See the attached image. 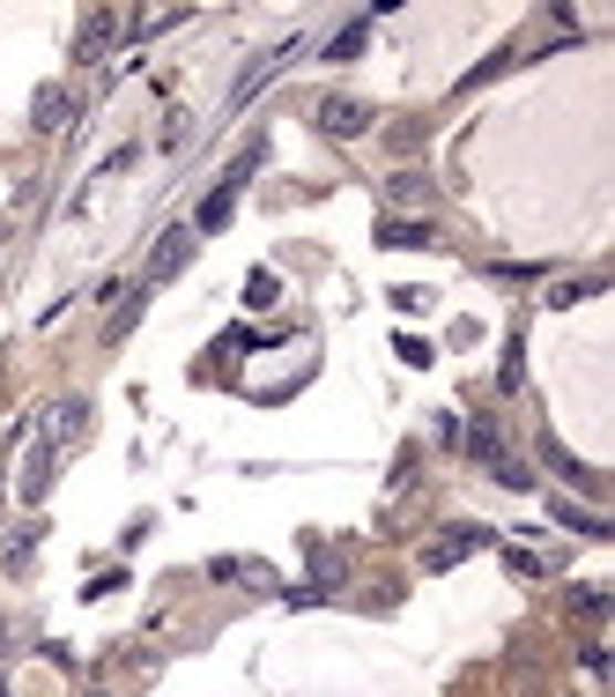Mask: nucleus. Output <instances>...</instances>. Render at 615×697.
<instances>
[{"label":"nucleus","mask_w":615,"mask_h":697,"mask_svg":"<svg viewBox=\"0 0 615 697\" xmlns=\"http://www.w3.org/2000/svg\"><path fill=\"white\" fill-rule=\"evenodd\" d=\"M460 446H468V460H475V468H490L504 490H527V482H534V475H527V460H512V452H504V438H497L490 416H475V424L460 430Z\"/></svg>","instance_id":"nucleus-1"},{"label":"nucleus","mask_w":615,"mask_h":697,"mask_svg":"<svg viewBox=\"0 0 615 697\" xmlns=\"http://www.w3.org/2000/svg\"><path fill=\"white\" fill-rule=\"evenodd\" d=\"M312 126H320L326 142H356V134H371V126H378V112H371L364 97L334 90V97H320V104H312Z\"/></svg>","instance_id":"nucleus-2"},{"label":"nucleus","mask_w":615,"mask_h":697,"mask_svg":"<svg viewBox=\"0 0 615 697\" xmlns=\"http://www.w3.org/2000/svg\"><path fill=\"white\" fill-rule=\"evenodd\" d=\"M490 542H497L490 527H445V534L423 542V572H452V564H468L475 549H490Z\"/></svg>","instance_id":"nucleus-3"},{"label":"nucleus","mask_w":615,"mask_h":697,"mask_svg":"<svg viewBox=\"0 0 615 697\" xmlns=\"http://www.w3.org/2000/svg\"><path fill=\"white\" fill-rule=\"evenodd\" d=\"M200 252V230L194 223H171L164 238H156V252H148V268H142V290H156V282H171L186 260Z\"/></svg>","instance_id":"nucleus-4"},{"label":"nucleus","mask_w":615,"mask_h":697,"mask_svg":"<svg viewBox=\"0 0 615 697\" xmlns=\"http://www.w3.org/2000/svg\"><path fill=\"white\" fill-rule=\"evenodd\" d=\"M119 8H90L82 23H74V60H104V52L119 45Z\"/></svg>","instance_id":"nucleus-5"},{"label":"nucleus","mask_w":615,"mask_h":697,"mask_svg":"<svg viewBox=\"0 0 615 697\" xmlns=\"http://www.w3.org/2000/svg\"><path fill=\"white\" fill-rule=\"evenodd\" d=\"M371 238H378L386 252H430L438 246V223H423V216H386Z\"/></svg>","instance_id":"nucleus-6"},{"label":"nucleus","mask_w":615,"mask_h":697,"mask_svg":"<svg viewBox=\"0 0 615 697\" xmlns=\"http://www.w3.org/2000/svg\"><path fill=\"white\" fill-rule=\"evenodd\" d=\"M82 430H90V394H60L45 408V438L52 446H67V438H82Z\"/></svg>","instance_id":"nucleus-7"},{"label":"nucleus","mask_w":615,"mask_h":697,"mask_svg":"<svg viewBox=\"0 0 615 697\" xmlns=\"http://www.w3.org/2000/svg\"><path fill=\"white\" fill-rule=\"evenodd\" d=\"M52 475H60V446L45 438V446H30V460H23V504L45 498V490H52Z\"/></svg>","instance_id":"nucleus-8"},{"label":"nucleus","mask_w":615,"mask_h":697,"mask_svg":"<svg viewBox=\"0 0 615 697\" xmlns=\"http://www.w3.org/2000/svg\"><path fill=\"white\" fill-rule=\"evenodd\" d=\"M67 119H74V97L60 90V82H45V90H38V104H30V126H38V134H60Z\"/></svg>","instance_id":"nucleus-9"},{"label":"nucleus","mask_w":615,"mask_h":697,"mask_svg":"<svg viewBox=\"0 0 615 697\" xmlns=\"http://www.w3.org/2000/svg\"><path fill=\"white\" fill-rule=\"evenodd\" d=\"M142 312H148V290H126L119 304H112V320H104V348H119L134 326H142Z\"/></svg>","instance_id":"nucleus-10"},{"label":"nucleus","mask_w":615,"mask_h":697,"mask_svg":"<svg viewBox=\"0 0 615 697\" xmlns=\"http://www.w3.org/2000/svg\"><path fill=\"white\" fill-rule=\"evenodd\" d=\"M38 542H45V520H23L8 542H0V564H8V572H23L30 556H38Z\"/></svg>","instance_id":"nucleus-11"},{"label":"nucleus","mask_w":615,"mask_h":697,"mask_svg":"<svg viewBox=\"0 0 615 697\" xmlns=\"http://www.w3.org/2000/svg\"><path fill=\"white\" fill-rule=\"evenodd\" d=\"M549 520H564L571 534H586V542H608V534H615L601 512H586V504H571V498H564V504H549Z\"/></svg>","instance_id":"nucleus-12"},{"label":"nucleus","mask_w":615,"mask_h":697,"mask_svg":"<svg viewBox=\"0 0 615 697\" xmlns=\"http://www.w3.org/2000/svg\"><path fill=\"white\" fill-rule=\"evenodd\" d=\"M208 572L216 579H230V586H268V564H252V556H216V564H208Z\"/></svg>","instance_id":"nucleus-13"},{"label":"nucleus","mask_w":615,"mask_h":697,"mask_svg":"<svg viewBox=\"0 0 615 697\" xmlns=\"http://www.w3.org/2000/svg\"><path fill=\"white\" fill-rule=\"evenodd\" d=\"M230 208H238V194H230V186H216V194L194 208V230H200V238H208V230H222V223H230Z\"/></svg>","instance_id":"nucleus-14"},{"label":"nucleus","mask_w":615,"mask_h":697,"mask_svg":"<svg viewBox=\"0 0 615 697\" xmlns=\"http://www.w3.org/2000/svg\"><path fill=\"white\" fill-rule=\"evenodd\" d=\"M364 45H371V15H348V23L334 30V45H326V60H356Z\"/></svg>","instance_id":"nucleus-15"},{"label":"nucleus","mask_w":615,"mask_h":697,"mask_svg":"<svg viewBox=\"0 0 615 697\" xmlns=\"http://www.w3.org/2000/svg\"><path fill=\"white\" fill-rule=\"evenodd\" d=\"M386 194H394V200H423V208H430V200H438V178H430V171H394V178H386Z\"/></svg>","instance_id":"nucleus-16"},{"label":"nucleus","mask_w":615,"mask_h":697,"mask_svg":"<svg viewBox=\"0 0 615 697\" xmlns=\"http://www.w3.org/2000/svg\"><path fill=\"white\" fill-rule=\"evenodd\" d=\"M542 460H549V468H556V475H564L571 490H593V475H586V460H571V452H564V446H556V438H542Z\"/></svg>","instance_id":"nucleus-17"},{"label":"nucleus","mask_w":615,"mask_h":697,"mask_svg":"<svg viewBox=\"0 0 615 697\" xmlns=\"http://www.w3.org/2000/svg\"><path fill=\"white\" fill-rule=\"evenodd\" d=\"M274 298H282V274H274V268H252L246 274V304H252V312H268Z\"/></svg>","instance_id":"nucleus-18"},{"label":"nucleus","mask_w":615,"mask_h":697,"mask_svg":"<svg viewBox=\"0 0 615 697\" xmlns=\"http://www.w3.org/2000/svg\"><path fill=\"white\" fill-rule=\"evenodd\" d=\"M601 290H608V274H578V282H556L549 304H578V298H601Z\"/></svg>","instance_id":"nucleus-19"},{"label":"nucleus","mask_w":615,"mask_h":697,"mask_svg":"<svg viewBox=\"0 0 615 697\" xmlns=\"http://www.w3.org/2000/svg\"><path fill=\"white\" fill-rule=\"evenodd\" d=\"M260 156H268V149H260V142H246V149L230 156V171H222V186H230V194H238V186H246V178L260 171Z\"/></svg>","instance_id":"nucleus-20"},{"label":"nucleus","mask_w":615,"mask_h":697,"mask_svg":"<svg viewBox=\"0 0 615 697\" xmlns=\"http://www.w3.org/2000/svg\"><path fill=\"white\" fill-rule=\"evenodd\" d=\"M519 378H527V348H519V334L504 342V394H519Z\"/></svg>","instance_id":"nucleus-21"},{"label":"nucleus","mask_w":615,"mask_h":697,"mask_svg":"<svg viewBox=\"0 0 615 697\" xmlns=\"http://www.w3.org/2000/svg\"><path fill=\"white\" fill-rule=\"evenodd\" d=\"M534 274H542L534 260H497V268H490V282H534Z\"/></svg>","instance_id":"nucleus-22"},{"label":"nucleus","mask_w":615,"mask_h":697,"mask_svg":"<svg viewBox=\"0 0 615 697\" xmlns=\"http://www.w3.org/2000/svg\"><path fill=\"white\" fill-rule=\"evenodd\" d=\"M571 608H578V616H608V594H601V586H578Z\"/></svg>","instance_id":"nucleus-23"},{"label":"nucleus","mask_w":615,"mask_h":697,"mask_svg":"<svg viewBox=\"0 0 615 697\" xmlns=\"http://www.w3.org/2000/svg\"><path fill=\"white\" fill-rule=\"evenodd\" d=\"M400 342V364H430V342H423V334H394Z\"/></svg>","instance_id":"nucleus-24"},{"label":"nucleus","mask_w":615,"mask_h":697,"mask_svg":"<svg viewBox=\"0 0 615 697\" xmlns=\"http://www.w3.org/2000/svg\"><path fill=\"white\" fill-rule=\"evenodd\" d=\"M578 660H586L593 675H608V646H601V638H586V646H578Z\"/></svg>","instance_id":"nucleus-25"},{"label":"nucleus","mask_w":615,"mask_h":697,"mask_svg":"<svg viewBox=\"0 0 615 697\" xmlns=\"http://www.w3.org/2000/svg\"><path fill=\"white\" fill-rule=\"evenodd\" d=\"M90 697H112V690H90Z\"/></svg>","instance_id":"nucleus-26"},{"label":"nucleus","mask_w":615,"mask_h":697,"mask_svg":"<svg viewBox=\"0 0 615 697\" xmlns=\"http://www.w3.org/2000/svg\"><path fill=\"white\" fill-rule=\"evenodd\" d=\"M0 697H8V690H0Z\"/></svg>","instance_id":"nucleus-27"}]
</instances>
